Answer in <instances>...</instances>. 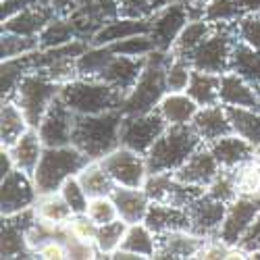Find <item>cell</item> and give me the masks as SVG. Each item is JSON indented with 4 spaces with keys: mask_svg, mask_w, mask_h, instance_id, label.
<instances>
[{
    "mask_svg": "<svg viewBox=\"0 0 260 260\" xmlns=\"http://www.w3.org/2000/svg\"><path fill=\"white\" fill-rule=\"evenodd\" d=\"M121 108L98 115H77L73 127V146L90 160H102L121 146Z\"/></svg>",
    "mask_w": 260,
    "mask_h": 260,
    "instance_id": "cell-1",
    "label": "cell"
},
{
    "mask_svg": "<svg viewBox=\"0 0 260 260\" xmlns=\"http://www.w3.org/2000/svg\"><path fill=\"white\" fill-rule=\"evenodd\" d=\"M171 60V52L154 50L146 56L144 71L123 100L121 113L123 115H144L156 111V106L165 98L167 90V67Z\"/></svg>",
    "mask_w": 260,
    "mask_h": 260,
    "instance_id": "cell-2",
    "label": "cell"
},
{
    "mask_svg": "<svg viewBox=\"0 0 260 260\" xmlns=\"http://www.w3.org/2000/svg\"><path fill=\"white\" fill-rule=\"evenodd\" d=\"M202 144L191 125H169L146 154L148 173H175Z\"/></svg>",
    "mask_w": 260,
    "mask_h": 260,
    "instance_id": "cell-3",
    "label": "cell"
},
{
    "mask_svg": "<svg viewBox=\"0 0 260 260\" xmlns=\"http://www.w3.org/2000/svg\"><path fill=\"white\" fill-rule=\"evenodd\" d=\"M60 100L75 115H98L123 106L125 94L100 79H73L60 88Z\"/></svg>",
    "mask_w": 260,
    "mask_h": 260,
    "instance_id": "cell-4",
    "label": "cell"
},
{
    "mask_svg": "<svg viewBox=\"0 0 260 260\" xmlns=\"http://www.w3.org/2000/svg\"><path fill=\"white\" fill-rule=\"evenodd\" d=\"M88 162L90 158L73 144L60 148H44V154H42L40 165L34 173L38 193L60 191L62 183L69 177H75Z\"/></svg>",
    "mask_w": 260,
    "mask_h": 260,
    "instance_id": "cell-5",
    "label": "cell"
},
{
    "mask_svg": "<svg viewBox=\"0 0 260 260\" xmlns=\"http://www.w3.org/2000/svg\"><path fill=\"white\" fill-rule=\"evenodd\" d=\"M237 40H240L237 21H233V23H214L212 31L187 54V60L198 71L223 75L229 71L231 50Z\"/></svg>",
    "mask_w": 260,
    "mask_h": 260,
    "instance_id": "cell-6",
    "label": "cell"
},
{
    "mask_svg": "<svg viewBox=\"0 0 260 260\" xmlns=\"http://www.w3.org/2000/svg\"><path fill=\"white\" fill-rule=\"evenodd\" d=\"M60 88L62 85L54 83L52 79L42 75L40 71H31L19 83V88L11 100H15L21 106V111L25 113L29 125L38 129L46 111L50 108V104L58 98Z\"/></svg>",
    "mask_w": 260,
    "mask_h": 260,
    "instance_id": "cell-7",
    "label": "cell"
},
{
    "mask_svg": "<svg viewBox=\"0 0 260 260\" xmlns=\"http://www.w3.org/2000/svg\"><path fill=\"white\" fill-rule=\"evenodd\" d=\"M169 123L158 111L144 115H125L121 123V146L132 148L140 154H148V150L165 134Z\"/></svg>",
    "mask_w": 260,
    "mask_h": 260,
    "instance_id": "cell-8",
    "label": "cell"
},
{
    "mask_svg": "<svg viewBox=\"0 0 260 260\" xmlns=\"http://www.w3.org/2000/svg\"><path fill=\"white\" fill-rule=\"evenodd\" d=\"M144 191L150 198V202L177 206V208L187 210V206L206 189L196 187V185H187V183L179 181L173 173H148Z\"/></svg>",
    "mask_w": 260,
    "mask_h": 260,
    "instance_id": "cell-9",
    "label": "cell"
},
{
    "mask_svg": "<svg viewBox=\"0 0 260 260\" xmlns=\"http://www.w3.org/2000/svg\"><path fill=\"white\" fill-rule=\"evenodd\" d=\"M102 167L108 171L117 185L125 187H144L148 179V165L146 156L136 152L132 148L119 146L111 154H106L102 160Z\"/></svg>",
    "mask_w": 260,
    "mask_h": 260,
    "instance_id": "cell-10",
    "label": "cell"
},
{
    "mask_svg": "<svg viewBox=\"0 0 260 260\" xmlns=\"http://www.w3.org/2000/svg\"><path fill=\"white\" fill-rule=\"evenodd\" d=\"M191 21L189 11L185 7L183 0H171L169 5H165L156 15L150 17V36H152L156 50L171 52L173 44L177 42L179 34L183 27Z\"/></svg>",
    "mask_w": 260,
    "mask_h": 260,
    "instance_id": "cell-11",
    "label": "cell"
},
{
    "mask_svg": "<svg viewBox=\"0 0 260 260\" xmlns=\"http://www.w3.org/2000/svg\"><path fill=\"white\" fill-rule=\"evenodd\" d=\"M38 196L40 193L34 177L15 169L7 177H3V183H0V212H3V216H11L34 208Z\"/></svg>",
    "mask_w": 260,
    "mask_h": 260,
    "instance_id": "cell-12",
    "label": "cell"
},
{
    "mask_svg": "<svg viewBox=\"0 0 260 260\" xmlns=\"http://www.w3.org/2000/svg\"><path fill=\"white\" fill-rule=\"evenodd\" d=\"M260 212V196H237L231 204H227V212L219 231V240L231 248H237L242 237L254 223Z\"/></svg>",
    "mask_w": 260,
    "mask_h": 260,
    "instance_id": "cell-13",
    "label": "cell"
},
{
    "mask_svg": "<svg viewBox=\"0 0 260 260\" xmlns=\"http://www.w3.org/2000/svg\"><path fill=\"white\" fill-rule=\"evenodd\" d=\"M75 113L60 100V96L50 104L44 119H42L38 132L46 148H60L71 146L73 142V127H75Z\"/></svg>",
    "mask_w": 260,
    "mask_h": 260,
    "instance_id": "cell-14",
    "label": "cell"
},
{
    "mask_svg": "<svg viewBox=\"0 0 260 260\" xmlns=\"http://www.w3.org/2000/svg\"><path fill=\"white\" fill-rule=\"evenodd\" d=\"M227 212V204L212 198L210 193H200V196L187 206L189 214V231L198 233L206 240H214L219 237L223 219Z\"/></svg>",
    "mask_w": 260,
    "mask_h": 260,
    "instance_id": "cell-15",
    "label": "cell"
},
{
    "mask_svg": "<svg viewBox=\"0 0 260 260\" xmlns=\"http://www.w3.org/2000/svg\"><path fill=\"white\" fill-rule=\"evenodd\" d=\"M119 15V0H83L69 17L77 25L79 38L90 42L102 25H106L108 21H113Z\"/></svg>",
    "mask_w": 260,
    "mask_h": 260,
    "instance_id": "cell-16",
    "label": "cell"
},
{
    "mask_svg": "<svg viewBox=\"0 0 260 260\" xmlns=\"http://www.w3.org/2000/svg\"><path fill=\"white\" fill-rule=\"evenodd\" d=\"M219 173H221V165L216 162L208 144H202L173 175L187 185H196V187L206 189Z\"/></svg>",
    "mask_w": 260,
    "mask_h": 260,
    "instance_id": "cell-17",
    "label": "cell"
},
{
    "mask_svg": "<svg viewBox=\"0 0 260 260\" xmlns=\"http://www.w3.org/2000/svg\"><path fill=\"white\" fill-rule=\"evenodd\" d=\"M206 237L193 233V231H171L158 235V250L154 258H198L202 248L206 246Z\"/></svg>",
    "mask_w": 260,
    "mask_h": 260,
    "instance_id": "cell-18",
    "label": "cell"
},
{
    "mask_svg": "<svg viewBox=\"0 0 260 260\" xmlns=\"http://www.w3.org/2000/svg\"><path fill=\"white\" fill-rule=\"evenodd\" d=\"M146 58H136V56H123V54H115L113 60L108 62V67L104 69L100 81L113 85L115 90H119L121 94H129L134 90V85L138 83L142 71H144Z\"/></svg>",
    "mask_w": 260,
    "mask_h": 260,
    "instance_id": "cell-19",
    "label": "cell"
},
{
    "mask_svg": "<svg viewBox=\"0 0 260 260\" xmlns=\"http://www.w3.org/2000/svg\"><path fill=\"white\" fill-rule=\"evenodd\" d=\"M150 19H136V17H115L113 21H108L106 25H102L94 38L90 40V46H111L119 40H127L132 36H142L150 34Z\"/></svg>",
    "mask_w": 260,
    "mask_h": 260,
    "instance_id": "cell-20",
    "label": "cell"
},
{
    "mask_svg": "<svg viewBox=\"0 0 260 260\" xmlns=\"http://www.w3.org/2000/svg\"><path fill=\"white\" fill-rule=\"evenodd\" d=\"M193 127L204 144H210L219 138H225L229 134H233L227 111L223 104H212V106H200V111L196 113V117L189 123Z\"/></svg>",
    "mask_w": 260,
    "mask_h": 260,
    "instance_id": "cell-21",
    "label": "cell"
},
{
    "mask_svg": "<svg viewBox=\"0 0 260 260\" xmlns=\"http://www.w3.org/2000/svg\"><path fill=\"white\" fill-rule=\"evenodd\" d=\"M219 100L225 106H246V108H260V88L252 85L244 77L231 71L221 75V90Z\"/></svg>",
    "mask_w": 260,
    "mask_h": 260,
    "instance_id": "cell-22",
    "label": "cell"
},
{
    "mask_svg": "<svg viewBox=\"0 0 260 260\" xmlns=\"http://www.w3.org/2000/svg\"><path fill=\"white\" fill-rule=\"evenodd\" d=\"M56 15H58V13H56L54 9H50V7L29 5L25 11H21L19 15L11 17L9 21H5V23H3V31L38 38Z\"/></svg>",
    "mask_w": 260,
    "mask_h": 260,
    "instance_id": "cell-23",
    "label": "cell"
},
{
    "mask_svg": "<svg viewBox=\"0 0 260 260\" xmlns=\"http://www.w3.org/2000/svg\"><path fill=\"white\" fill-rule=\"evenodd\" d=\"M111 198L117 206L119 219H123L127 225L144 223L146 212L150 208V198L146 196L144 187H125L117 185L115 191L111 193Z\"/></svg>",
    "mask_w": 260,
    "mask_h": 260,
    "instance_id": "cell-24",
    "label": "cell"
},
{
    "mask_svg": "<svg viewBox=\"0 0 260 260\" xmlns=\"http://www.w3.org/2000/svg\"><path fill=\"white\" fill-rule=\"evenodd\" d=\"M144 223L156 235L171 233V231H189V214L185 208L150 202Z\"/></svg>",
    "mask_w": 260,
    "mask_h": 260,
    "instance_id": "cell-25",
    "label": "cell"
},
{
    "mask_svg": "<svg viewBox=\"0 0 260 260\" xmlns=\"http://www.w3.org/2000/svg\"><path fill=\"white\" fill-rule=\"evenodd\" d=\"M44 148L46 146L40 138V132L36 127H29L27 132L9 148V152L15 160V167L34 177V173L40 165V158L44 154Z\"/></svg>",
    "mask_w": 260,
    "mask_h": 260,
    "instance_id": "cell-26",
    "label": "cell"
},
{
    "mask_svg": "<svg viewBox=\"0 0 260 260\" xmlns=\"http://www.w3.org/2000/svg\"><path fill=\"white\" fill-rule=\"evenodd\" d=\"M208 148L214 154L216 162L221 165V169H235L237 165H242L244 160H248L250 156L256 154V148L235 134H229L225 138L210 142Z\"/></svg>",
    "mask_w": 260,
    "mask_h": 260,
    "instance_id": "cell-27",
    "label": "cell"
},
{
    "mask_svg": "<svg viewBox=\"0 0 260 260\" xmlns=\"http://www.w3.org/2000/svg\"><path fill=\"white\" fill-rule=\"evenodd\" d=\"M156 111L169 125H189L200 106L187 92H167Z\"/></svg>",
    "mask_w": 260,
    "mask_h": 260,
    "instance_id": "cell-28",
    "label": "cell"
},
{
    "mask_svg": "<svg viewBox=\"0 0 260 260\" xmlns=\"http://www.w3.org/2000/svg\"><path fill=\"white\" fill-rule=\"evenodd\" d=\"M229 71L244 77L246 81L256 85V88H260V50L252 48L242 40H237L231 50Z\"/></svg>",
    "mask_w": 260,
    "mask_h": 260,
    "instance_id": "cell-29",
    "label": "cell"
},
{
    "mask_svg": "<svg viewBox=\"0 0 260 260\" xmlns=\"http://www.w3.org/2000/svg\"><path fill=\"white\" fill-rule=\"evenodd\" d=\"M29 121L21 106L15 100H3V111H0V144L3 148H11L21 136L29 129Z\"/></svg>",
    "mask_w": 260,
    "mask_h": 260,
    "instance_id": "cell-30",
    "label": "cell"
},
{
    "mask_svg": "<svg viewBox=\"0 0 260 260\" xmlns=\"http://www.w3.org/2000/svg\"><path fill=\"white\" fill-rule=\"evenodd\" d=\"M225 111H227L233 134L250 142L254 148H258L260 146V108L225 106Z\"/></svg>",
    "mask_w": 260,
    "mask_h": 260,
    "instance_id": "cell-31",
    "label": "cell"
},
{
    "mask_svg": "<svg viewBox=\"0 0 260 260\" xmlns=\"http://www.w3.org/2000/svg\"><path fill=\"white\" fill-rule=\"evenodd\" d=\"M77 179L81 183V187L85 189L90 198H98V196H111L115 191L117 183L113 181V177L108 175V171L102 167L100 160H90L79 173Z\"/></svg>",
    "mask_w": 260,
    "mask_h": 260,
    "instance_id": "cell-32",
    "label": "cell"
},
{
    "mask_svg": "<svg viewBox=\"0 0 260 260\" xmlns=\"http://www.w3.org/2000/svg\"><path fill=\"white\" fill-rule=\"evenodd\" d=\"M31 71H34L31 54L3 60V67H0V90H3V100H11L19 88V83Z\"/></svg>",
    "mask_w": 260,
    "mask_h": 260,
    "instance_id": "cell-33",
    "label": "cell"
},
{
    "mask_svg": "<svg viewBox=\"0 0 260 260\" xmlns=\"http://www.w3.org/2000/svg\"><path fill=\"white\" fill-rule=\"evenodd\" d=\"M219 90H221V75L193 69L185 92L198 102V106H212V104H221Z\"/></svg>",
    "mask_w": 260,
    "mask_h": 260,
    "instance_id": "cell-34",
    "label": "cell"
},
{
    "mask_svg": "<svg viewBox=\"0 0 260 260\" xmlns=\"http://www.w3.org/2000/svg\"><path fill=\"white\" fill-rule=\"evenodd\" d=\"M121 248L129 250V252H136L142 258H154L156 250H158V235L154 231H150L146 227V223L129 225Z\"/></svg>",
    "mask_w": 260,
    "mask_h": 260,
    "instance_id": "cell-35",
    "label": "cell"
},
{
    "mask_svg": "<svg viewBox=\"0 0 260 260\" xmlns=\"http://www.w3.org/2000/svg\"><path fill=\"white\" fill-rule=\"evenodd\" d=\"M3 258H36V254L27 246L25 229L3 216V242H0Z\"/></svg>",
    "mask_w": 260,
    "mask_h": 260,
    "instance_id": "cell-36",
    "label": "cell"
},
{
    "mask_svg": "<svg viewBox=\"0 0 260 260\" xmlns=\"http://www.w3.org/2000/svg\"><path fill=\"white\" fill-rule=\"evenodd\" d=\"M79 38L77 25L73 23L71 17H64V15H56L50 23L44 27L38 36L40 40V48H52V46H60V44H67V42H73Z\"/></svg>",
    "mask_w": 260,
    "mask_h": 260,
    "instance_id": "cell-37",
    "label": "cell"
},
{
    "mask_svg": "<svg viewBox=\"0 0 260 260\" xmlns=\"http://www.w3.org/2000/svg\"><path fill=\"white\" fill-rule=\"evenodd\" d=\"M115 52L108 46H90L81 56H77V73L81 79H100Z\"/></svg>",
    "mask_w": 260,
    "mask_h": 260,
    "instance_id": "cell-38",
    "label": "cell"
},
{
    "mask_svg": "<svg viewBox=\"0 0 260 260\" xmlns=\"http://www.w3.org/2000/svg\"><path fill=\"white\" fill-rule=\"evenodd\" d=\"M34 210L38 214V219L50 221V223H69L73 219V210H71V206L67 202H64V198L60 196V191L40 193Z\"/></svg>",
    "mask_w": 260,
    "mask_h": 260,
    "instance_id": "cell-39",
    "label": "cell"
},
{
    "mask_svg": "<svg viewBox=\"0 0 260 260\" xmlns=\"http://www.w3.org/2000/svg\"><path fill=\"white\" fill-rule=\"evenodd\" d=\"M212 27H214V23H210V21H206V19H191L189 23L183 27V31L179 34L177 42L173 44L171 54L187 58V54L212 31Z\"/></svg>",
    "mask_w": 260,
    "mask_h": 260,
    "instance_id": "cell-40",
    "label": "cell"
},
{
    "mask_svg": "<svg viewBox=\"0 0 260 260\" xmlns=\"http://www.w3.org/2000/svg\"><path fill=\"white\" fill-rule=\"evenodd\" d=\"M240 196H260V156L254 154L235 169H229Z\"/></svg>",
    "mask_w": 260,
    "mask_h": 260,
    "instance_id": "cell-41",
    "label": "cell"
},
{
    "mask_svg": "<svg viewBox=\"0 0 260 260\" xmlns=\"http://www.w3.org/2000/svg\"><path fill=\"white\" fill-rule=\"evenodd\" d=\"M127 223L123 219H117L113 223H106V225H98L96 231V248H98V258H111L123 244V237L127 233Z\"/></svg>",
    "mask_w": 260,
    "mask_h": 260,
    "instance_id": "cell-42",
    "label": "cell"
},
{
    "mask_svg": "<svg viewBox=\"0 0 260 260\" xmlns=\"http://www.w3.org/2000/svg\"><path fill=\"white\" fill-rule=\"evenodd\" d=\"M36 50H40V40L38 38L3 31V38H0V54H3V60L15 58V56H23V54H31Z\"/></svg>",
    "mask_w": 260,
    "mask_h": 260,
    "instance_id": "cell-43",
    "label": "cell"
},
{
    "mask_svg": "<svg viewBox=\"0 0 260 260\" xmlns=\"http://www.w3.org/2000/svg\"><path fill=\"white\" fill-rule=\"evenodd\" d=\"M115 54H123V56H136V58H146L150 52L156 50V44L150 34H142V36H132L127 40H119L115 44L108 46Z\"/></svg>",
    "mask_w": 260,
    "mask_h": 260,
    "instance_id": "cell-44",
    "label": "cell"
},
{
    "mask_svg": "<svg viewBox=\"0 0 260 260\" xmlns=\"http://www.w3.org/2000/svg\"><path fill=\"white\" fill-rule=\"evenodd\" d=\"M191 62L183 56H173L169 60V67H167V90L169 92H185L189 79H191Z\"/></svg>",
    "mask_w": 260,
    "mask_h": 260,
    "instance_id": "cell-45",
    "label": "cell"
},
{
    "mask_svg": "<svg viewBox=\"0 0 260 260\" xmlns=\"http://www.w3.org/2000/svg\"><path fill=\"white\" fill-rule=\"evenodd\" d=\"M242 17L244 13L235 0H206L204 19L210 23H233Z\"/></svg>",
    "mask_w": 260,
    "mask_h": 260,
    "instance_id": "cell-46",
    "label": "cell"
},
{
    "mask_svg": "<svg viewBox=\"0 0 260 260\" xmlns=\"http://www.w3.org/2000/svg\"><path fill=\"white\" fill-rule=\"evenodd\" d=\"M171 0H119V13L123 17L150 19Z\"/></svg>",
    "mask_w": 260,
    "mask_h": 260,
    "instance_id": "cell-47",
    "label": "cell"
},
{
    "mask_svg": "<svg viewBox=\"0 0 260 260\" xmlns=\"http://www.w3.org/2000/svg\"><path fill=\"white\" fill-rule=\"evenodd\" d=\"M60 196L64 198V202L71 206L73 214H85V212H88L90 196H88V193H85V189L81 187L77 175H75V177H69L67 181L62 183V187H60Z\"/></svg>",
    "mask_w": 260,
    "mask_h": 260,
    "instance_id": "cell-48",
    "label": "cell"
},
{
    "mask_svg": "<svg viewBox=\"0 0 260 260\" xmlns=\"http://www.w3.org/2000/svg\"><path fill=\"white\" fill-rule=\"evenodd\" d=\"M206 193H210L212 198L221 200L225 204H231L240 193H237V187H235V179L231 175L229 169H221V173L214 177V181L206 187Z\"/></svg>",
    "mask_w": 260,
    "mask_h": 260,
    "instance_id": "cell-49",
    "label": "cell"
},
{
    "mask_svg": "<svg viewBox=\"0 0 260 260\" xmlns=\"http://www.w3.org/2000/svg\"><path fill=\"white\" fill-rule=\"evenodd\" d=\"M90 219L96 223V225H106V223H113L119 219V212H117V206L113 202L111 196H98V198H90V204H88V212Z\"/></svg>",
    "mask_w": 260,
    "mask_h": 260,
    "instance_id": "cell-50",
    "label": "cell"
},
{
    "mask_svg": "<svg viewBox=\"0 0 260 260\" xmlns=\"http://www.w3.org/2000/svg\"><path fill=\"white\" fill-rule=\"evenodd\" d=\"M42 75H46L48 79H52L54 83L58 85H64L73 79H79V73H77V58H60L48 67L40 69Z\"/></svg>",
    "mask_w": 260,
    "mask_h": 260,
    "instance_id": "cell-51",
    "label": "cell"
},
{
    "mask_svg": "<svg viewBox=\"0 0 260 260\" xmlns=\"http://www.w3.org/2000/svg\"><path fill=\"white\" fill-rule=\"evenodd\" d=\"M64 248H67V258H75V260H83V258H98V248L94 242L77 237L75 233H67V237L62 240Z\"/></svg>",
    "mask_w": 260,
    "mask_h": 260,
    "instance_id": "cell-52",
    "label": "cell"
},
{
    "mask_svg": "<svg viewBox=\"0 0 260 260\" xmlns=\"http://www.w3.org/2000/svg\"><path fill=\"white\" fill-rule=\"evenodd\" d=\"M237 34L242 42L260 50V13H250L237 19Z\"/></svg>",
    "mask_w": 260,
    "mask_h": 260,
    "instance_id": "cell-53",
    "label": "cell"
},
{
    "mask_svg": "<svg viewBox=\"0 0 260 260\" xmlns=\"http://www.w3.org/2000/svg\"><path fill=\"white\" fill-rule=\"evenodd\" d=\"M67 225H69L71 233H75L77 237H83V240H90V242L96 240L98 225L90 219L88 214H73V219H71Z\"/></svg>",
    "mask_w": 260,
    "mask_h": 260,
    "instance_id": "cell-54",
    "label": "cell"
},
{
    "mask_svg": "<svg viewBox=\"0 0 260 260\" xmlns=\"http://www.w3.org/2000/svg\"><path fill=\"white\" fill-rule=\"evenodd\" d=\"M237 250H240L246 258H248L252 252L260 250V212L256 214L254 223L250 225V229H248V231H246V235L242 237V242L237 244Z\"/></svg>",
    "mask_w": 260,
    "mask_h": 260,
    "instance_id": "cell-55",
    "label": "cell"
},
{
    "mask_svg": "<svg viewBox=\"0 0 260 260\" xmlns=\"http://www.w3.org/2000/svg\"><path fill=\"white\" fill-rule=\"evenodd\" d=\"M36 258H46V260H50V258H54V260L67 258V248H64L62 242L52 240V242L44 244V246H42V248L36 252Z\"/></svg>",
    "mask_w": 260,
    "mask_h": 260,
    "instance_id": "cell-56",
    "label": "cell"
},
{
    "mask_svg": "<svg viewBox=\"0 0 260 260\" xmlns=\"http://www.w3.org/2000/svg\"><path fill=\"white\" fill-rule=\"evenodd\" d=\"M29 5H31V0H3V7H0V19H3V23L9 21L11 17L19 15L21 11H25Z\"/></svg>",
    "mask_w": 260,
    "mask_h": 260,
    "instance_id": "cell-57",
    "label": "cell"
},
{
    "mask_svg": "<svg viewBox=\"0 0 260 260\" xmlns=\"http://www.w3.org/2000/svg\"><path fill=\"white\" fill-rule=\"evenodd\" d=\"M15 169L17 167H15V160H13L11 152H9V148H3L0 150V179L7 177L9 173H13Z\"/></svg>",
    "mask_w": 260,
    "mask_h": 260,
    "instance_id": "cell-58",
    "label": "cell"
},
{
    "mask_svg": "<svg viewBox=\"0 0 260 260\" xmlns=\"http://www.w3.org/2000/svg\"><path fill=\"white\" fill-rule=\"evenodd\" d=\"M237 7L242 9L244 15H250V13H260V0H235Z\"/></svg>",
    "mask_w": 260,
    "mask_h": 260,
    "instance_id": "cell-59",
    "label": "cell"
},
{
    "mask_svg": "<svg viewBox=\"0 0 260 260\" xmlns=\"http://www.w3.org/2000/svg\"><path fill=\"white\" fill-rule=\"evenodd\" d=\"M111 258H115V260H140L142 256H138L136 252H129V250H123V248H119Z\"/></svg>",
    "mask_w": 260,
    "mask_h": 260,
    "instance_id": "cell-60",
    "label": "cell"
},
{
    "mask_svg": "<svg viewBox=\"0 0 260 260\" xmlns=\"http://www.w3.org/2000/svg\"><path fill=\"white\" fill-rule=\"evenodd\" d=\"M248 258H252V260H260V250H256V252H252Z\"/></svg>",
    "mask_w": 260,
    "mask_h": 260,
    "instance_id": "cell-61",
    "label": "cell"
},
{
    "mask_svg": "<svg viewBox=\"0 0 260 260\" xmlns=\"http://www.w3.org/2000/svg\"><path fill=\"white\" fill-rule=\"evenodd\" d=\"M256 154H258V156H260V146H258V148H256Z\"/></svg>",
    "mask_w": 260,
    "mask_h": 260,
    "instance_id": "cell-62",
    "label": "cell"
}]
</instances>
